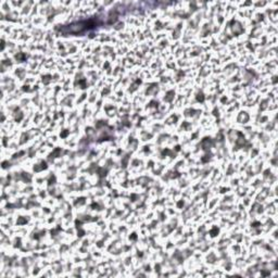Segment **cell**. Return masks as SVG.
<instances>
[{
	"label": "cell",
	"instance_id": "6da1fadb",
	"mask_svg": "<svg viewBox=\"0 0 278 278\" xmlns=\"http://www.w3.org/2000/svg\"><path fill=\"white\" fill-rule=\"evenodd\" d=\"M97 25V23H94L93 21H82V22H76V23H72V24L67 25L61 27L60 32H62L63 34H78V33H83L85 32L86 29L93 28Z\"/></svg>",
	"mask_w": 278,
	"mask_h": 278
}]
</instances>
